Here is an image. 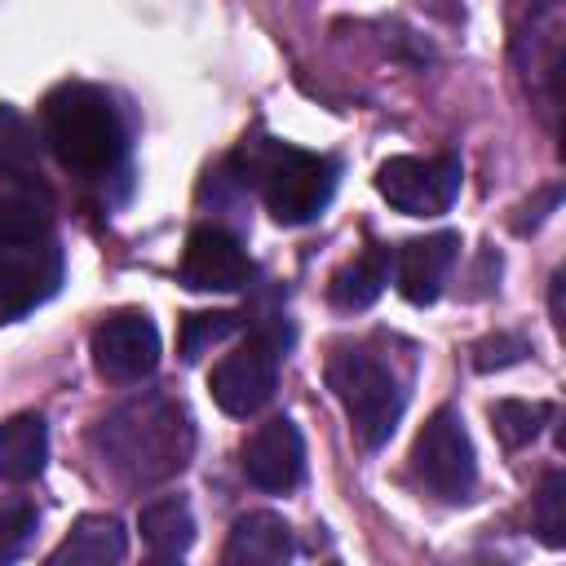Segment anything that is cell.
<instances>
[{"label":"cell","instance_id":"obj_10","mask_svg":"<svg viewBox=\"0 0 566 566\" xmlns=\"http://www.w3.org/2000/svg\"><path fill=\"white\" fill-rule=\"evenodd\" d=\"M62 283V248L53 239H0V301L18 318L44 305Z\"/></svg>","mask_w":566,"mask_h":566},{"label":"cell","instance_id":"obj_24","mask_svg":"<svg viewBox=\"0 0 566 566\" xmlns=\"http://www.w3.org/2000/svg\"><path fill=\"white\" fill-rule=\"evenodd\" d=\"M40 531V513L31 500H0V562H13L27 553V544Z\"/></svg>","mask_w":566,"mask_h":566},{"label":"cell","instance_id":"obj_5","mask_svg":"<svg viewBox=\"0 0 566 566\" xmlns=\"http://www.w3.org/2000/svg\"><path fill=\"white\" fill-rule=\"evenodd\" d=\"M513 66L535 102V111L553 124L562 106V53H566V9L562 0H526L513 22Z\"/></svg>","mask_w":566,"mask_h":566},{"label":"cell","instance_id":"obj_2","mask_svg":"<svg viewBox=\"0 0 566 566\" xmlns=\"http://www.w3.org/2000/svg\"><path fill=\"white\" fill-rule=\"evenodd\" d=\"M40 137L80 177L115 172L128 150L124 119L97 84H57L40 106Z\"/></svg>","mask_w":566,"mask_h":566},{"label":"cell","instance_id":"obj_7","mask_svg":"<svg viewBox=\"0 0 566 566\" xmlns=\"http://www.w3.org/2000/svg\"><path fill=\"white\" fill-rule=\"evenodd\" d=\"M460 177L455 155H394L376 168V190L407 217H438L455 203Z\"/></svg>","mask_w":566,"mask_h":566},{"label":"cell","instance_id":"obj_23","mask_svg":"<svg viewBox=\"0 0 566 566\" xmlns=\"http://www.w3.org/2000/svg\"><path fill=\"white\" fill-rule=\"evenodd\" d=\"M535 531L553 548L566 544V473L562 469L544 473V482H539V495H535Z\"/></svg>","mask_w":566,"mask_h":566},{"label":"cell","instance_id":"obj_28","mask_svg":"<svg viewBox=\"0 0 566 566\" xmlns=\"http://www.w3.org/2000/svg\"><path fill=\"white\" fill-rule=\"evenodd\" d=\"M562 283H566V274L557 270L553 274V287H548V310H553V327H562L566 318H562Z\"/></svg>","mask_w":566,"mask_h":566},{"label":"cell","instance_id":"obj_6","mask_svg":"<svg viewBox=\"0 0 566 566\" xmlns=\"http://www.w3.org/2000/svg\"><path fill=\"white\" fill-rule=\"evenodd\" d=\"M411 473L416 482L447 500V504H464L478 486V460H473V442L464 433V420L442 407L424 420V429L416 433V447H411Z\"/></svg>","mask_w":566,"mask_h":566},{"label":"cell","instance_id":"obj_15","mask_svg":"<svg viewBox=\"0 0 566 566\" xmlns=\"http://www.w3.org/2000/svg\"><path fill=\"white\" fill-rule=\"evenodd\" d=\"M124 553H128V535L119 517L84 513L71 526V535L49 553V566H111V562H124Z\"/></svg>","mask_w":566,"mask_h":566},{"label":"cell","instance_id":"obj_13","mask_svg":"<svg viewBox=\"0 0 566 566\" xmlns=\"http://www.w3.org/2000/svg\"><path fill=\"white\" fill-rule=\"evenodd\" d=\"M460 256V234L451 230H438V234H424V239H407L398 252H394V283L398 292L411 301V305H433L451 265Z\"/></svg>","mask_w":566,"mask_h":566},{"label":"cell","instance_id":"obj_9","mask_svg":"<svg viewBox=\"0 0 566 566\" xmlns=\"http://www.w3.org/2000/svg\"><path fill=\"white\" fill-rule=\"evenodd\" d=\"M93 367L115 385H137L159 367V327L142 310H119L93 327Z\"/></svg>","mask_w":566,"mask_h":566},{"label":"cell","instance_id":"obj_3","mask_svg":"<svg viewBox=\"0 0 566 566\" xmlns=\"http://www.w3.org/2000/svg\"><path fill=\"white\" fill-rule=\"evenodd\" d=\"M243 181L261 186V199L279 226L314 221L336 195V159L283 146V142H248L243 146Z\"/></svg>","mask_w":566,"mask_h":566},{"label":"cell","instance_id":"obj_26","mask_svg":"<svg viewBox=\"0 0 566 566\" xmlns=\"http://www.w3.org/2000/svg\"><path fill=\"white\" fill-rule=\"evenodd\" d=\"M557 199H562V190H557V186H548V190L539 195V203H535V208L526 203V208H522L526 217H517V221H513V226H517V234H526V230H535V226H539V221L548 217V208H557Z\"/></svg>","mask_w":566,"mask_h":566},{"label":"cell","instance_id":"obj_11","mask_svg":"<svg viewBox=\"0 0 566 566\" xmlns=\"http://www.w3.org/2000/svg\"><path fill=\"white\" fill-rule=\"evenodd\" d=\"M243 478L256 491H270V495H283L305 478V442H301V429L287 416H274V420H265L248 433Z\"/></svg>","mask_w":566,"mask_h":566},{"label":"cell","instance_id":"obj_1","mask_svg":"<svg viewBox=\"0 0 566 566\" xmlns=\"http://www.w3.org/2000/svg\"><path fill=\"white\" fill-rule=\"evenodd\" d=\"M93 447L124 486H159L195 455V420L172 394H137L119 402L97 429Z\"/></svg>","mask_w":566,"mask_h":566},{"label":"cell","instance_id":"obj_21","mask_svg":"<svg viewBox=\"0 0 566 566\" xmlns=\"http://www.w3.org/2000/svg\"><path fill=\"white\" fill-rule=\"evenodd\" d=\"M548 420H553V407H548V402L504 398V402H495V407H491V429H495V438H500L509 451H517V447L535 442V438L544 433V424H548Z\"/></svg>","mask_w":566,"mask_h":566},{"label":"cell","instance_id":"obj_20","mask_svg":"<svg viewBox=\"0 0 566 566\" xmlns=\"http://www.w3.org/2000/svg\"><path fill=\"white\" fill-rule=\"evenodd\" d=\"M44 137L18 106H0V177H40Z\"/></svg>","mask_w":566,"mask_h":566},{"label":"cell","instance_id":"obj_27","mask_svg":"<svg viewBox=\"0 0 566 566\" xmlns=\"http://www.w3.org/2000/svg\"><path fill=\"white\" fill-rule=\"evenodd\" d=\"M416 9H424L429 18H438V22H460L464 18V4L460 0H416Z\"/></svg>","mask_w":566,"mask_h":566},{"label":"cell","instance_id":"obj_29","mask_svg":"<svg viewBox=\"0 0 566 566\" xmlns=\"http://www.w3.org/2000/svg\"><path fill=\"white\" fill-rule=\"evenodd\" d=\"M9 318H13V314H9V310H4V301H0V323H9Z\"/></svg>","mask_w":566,"mask_h":566},{"label":"cell","instance_id":"obj_18","mask_svg":"<svg viewBox=\"0 0 566 566\" xmlns=\"http://www.w3.org/2000/svg\"><path fill=\"white\" fill-rule=\"evenodd\" d=\"M389 279H394V252L380 248V243H371V248H363L354 261H345L332 274L327 296H332L336 310H367L385 292Z\"/></svg>","mask_w":566,"mask_h":566},{"label":"cell","instance_id":"obj_4","mask_svg":"<svg viewBox=\"0 0 566 566\" xmlns=\"http://www.w3.org/2000/svg\"><path fill=\"white\" fill-rule=\"evenodd\" d=\"M327 385L340 398L349 429L367 451L394 438L407 407V389L385 358H376L367 345H336L327 354Z\"/></svg>","mask_w":566,"mask_h":566},{"label":"cell","instance_id":"obj_19","mask_svg":"<svg viewBox=\"0 0 566 566\" xmlns=\"http://www.w3.org/2000/svg\"><path fill=\"white\" fill-rule=\"evenodd\" d=\"M49 460V429L35 411H22L0 424V478L4 482H31L44 473Z\"/></svg>","mask_w":566,"mask_h":566},{"label":"cell","instance_id":"obj_14","mask_svg":"<svg viewBox=\"0 0 566 566\" xmlns=\"http://www.w3.org/2000/svg\"><path fill=\"white\" fill-rule=\"evenodd\" d=\"M226 566H283L292 557V526L279 513H243L221 548Z\"/></svg>","mask_w":566,"mask_h":566},{"label":"cell","instance_id":"obj_17","mask_svg":"<svg viewBox=\"0 0 566 566\" xmlns=\"http://www.w3.org/2000/svg\"><path fill=\"white\" fill-rule=\"evenodd\" d=\"M137 531H142V544L150 548V557L177 562L195 544V513H190V504L181 495H159V500L142 504Z\"/></svg>","mask_w":566,"mask_h":566},{"label":"cell","instance_id":"obj_25","mask_svg":"<svg viewBox=\"0 0 566 566\" xmlns=\"http://www.w3.org/2000/svg\"><path fill=\"white\" fill-rule=\"evenodd\" d=\"M526 354H531V345L517 332H495V336H482L473 345V367L478 371H504V367L522 363Z\"/></svg>","mask_w":566,"mask_h":566},{"label":"cell","instance_id":"obj_8","mask_svg":"<svg viewBox=\"0 0 566 566\" xmlns=\"http://www.w3.org/2000/svg\"><path fill=\"white\" fill-rule=\"evenodd\" d=\"M274 385H279V336L274 332H256L248 336L234 354H226L212 376H208V389H212V402L226 411V416H256L270 398H274Z\"/></svg>","mask_w":566,"mask_h":566},{"label":"cell","instance_id":"obj_22","mask_svg":"<svg viewBox=\"0 0 566 566\" xmlns=\"http://www.w3.org/2000/svg\"><path fill=\"white\" fill-rule=\"evenodd\" d=\"M239 323H243V314H230V310L186 314V318H181V358H186V363H199L212 345H221L226 336H234Z\"/></svg>","mask_w":566,"mask_h":566},{"label":"cell","instance_id":"obj_16","mask_svg":"<svg viewBox=\"0 0 566 566\" xmlns=\"http://www.w3.org/2000/svg\"><path fill=\"white\" fill-rule=\"evenodd\" d=\"M0 239H53V199L40 177H0Z\"/></svg>","mask_w":566,"mask_h":566},{"label":"cell","instance_id":"obj_12","mask_svg":"<svg viewBox=\"0 0 566 566\" xmlns=\"http://www.w3.org/2000/svg\"><path fill=\"white\" fill-rule=\"evenodd\" d=\"M181 283L190 292H239L252 279V261L243 252V243L221 230V226H199L186 239L181 265H177Z\"/></svg>","mask_w":566,"mask_h":566}]
</instances>
